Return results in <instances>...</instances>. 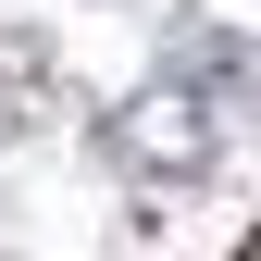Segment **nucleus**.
I'll return each instance as SVG.
<instances>
[]
</instances>
